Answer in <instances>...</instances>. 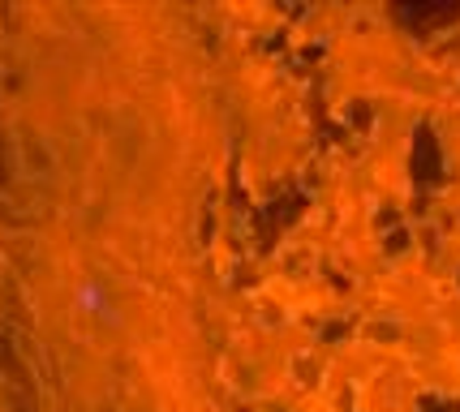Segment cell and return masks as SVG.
<instances>
[{
  "label": "cell",
  "instance_id": "1",
  "mask_svg": "<svg viewBox=\"0 0 460 412\" xmlns=\"http://www.w3.org/2000/svg\"><path fill=\"white\" fill-rule=\"evenodd\" d=\"M82 305H91V310H103V293H100V288H82Z\"/></svg>",
  "mask_w": 460,
  "mask_h": 412
}]
</instances>
